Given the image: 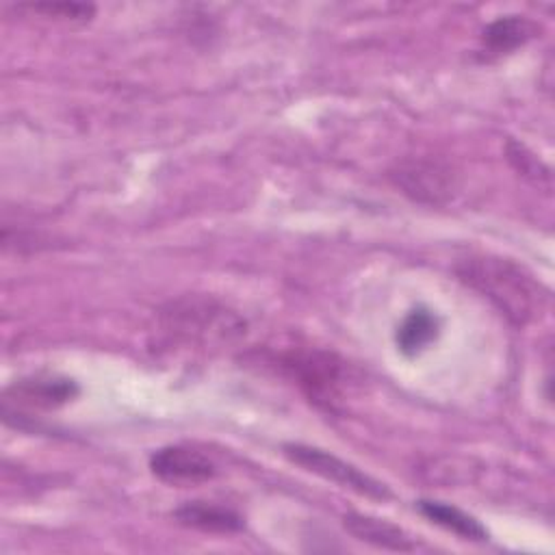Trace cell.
Instances as JSON below:
<instances>
[{
	"label": "cell",
	"instance_id": "13",
	"mask_svg": "<svg viewBox=\"0 0 555 555\" xmlns=\"http://www.w3.org/2000/svg\"><path fill=\"white\" fill-rule=\"evenodd\" d=\"M505 154H507V160L512 163V167L522 178H527L538 189H551V169L529 147H525L518 141H507Z\"/></svg>",
	"mask_w": 555,
	"mask_h": 555
},
{
	"label": "cell",
	"instance_id": "5",
	"mask_svg": "<svg viewBox=\"0 0 555 555\" xmlns=\"http://www.w3.org/2000/svg\"><path fill=\"white\" fill-rule=\"evenodd\" d=\"M390 176L405 195L423 204H444L457 189L451 165L425 156L401 160Z\"/></svg>",
	"mask_w": 555,
	"mask_h": 555
},
{
	"label": "cell",
	"instance_id": "1",
	"mask_svg": "<svg viewBox=\"0 0 555 555\" xmlns=\"http://www.w3.org/2000/svg\"><path fill=\"white\" fill-rule=\"evenodd\" d=\"M457 278L483 295L514 325L525 327L540 319L548 291L518 262L501 256H468L455 267Z\"/></svg>",
	"mask_w": 555,
	"mask_h": 555
},
{
	"label": "cell",
	"instance_id": "14",
	"mask_svg": "<svg viewBox=\"0 0 555 555\" xmlns=\"http://www.w3.org/2000/svg\"><path fill=\"white\" fill-rule=\"evenodd\" d=\"M26 9L61 22H87L95 13V7L87 2H39V4H28Z\"/></svg>",
	"mask_w": 555,
	"mask_h": 555
},
{
	"label": "cell",
	"instance_id": "2",
	"mask_svg": "<svg viewBox=\"0 0 555 555\" xmlns=\"http://www.w3.org/2000/svg\"><path fill=\"white\" fill-rule=\"evenodd\" d=\"M163 325L167 332L191 343H228L245 332L243 321L234 312L204 299H184L173 304L171 310L163 314Z\"/></svg>",
	"mask_w": 555,
	"mask_h": 555
},
{
	"label": "cell",
	"instance_id": "7",
	"mask_svg": "<svg viewBox=\"0 0 555 555\" xmlns=\"http://www.w3.org/2000/svg\"><path fill=\"white\" fill-rule=\"evenodd\" d=\"M76 395L78 386L74 379L61 375H37L9 386L4 390V403H15V410H54L72 401Z\"/></svg>",
	"mask_w": 555,
	"mask_h": 555
},
{
	"label": "cell",
	"instance_id": "6",
	"mask_svg": "<svg viewBox=\"0 0 555 555\" xmlns=\"http://www.w3.org/2000/svg\"><path fill=\"white\" fill-rule=\"evenodd\" d=\"M150 470L169 486H197L217 475L215 462L186 444H169L152 453Z\"/></svg>",
	"mask_w": 555,
	"mask_h": 555
},
{
	"label": "cell",
	"instance_id": "12",
	"mask_svg": "<svg viewBox=\"0 0 555 555\" xmlns=\"http://www.w3.org/2000/svg\"><path fill=\"white\" fill-rule=\"evenodd\" d=\"M540 33V26L525 15H505L483 30V43L494 52H512Z\"/></svg>",
	"mask_w": 555,
	"mask_h": 555
},
{
	"label": "cell",
	"instance_id": "4",
	"mask_svg": "<svg viewBox=\"0 0 555 555\" xmlns=\"http://www.w3.org/2000/svg\"><path fill=\"white\" fill-rule=\"evenodd\" d=\"M282 451L293 464L301 466L304 470L319 475L327 481H334L336 486L347 488L360 496H369V499H377V501H386L392 496V492L386 483L362 473L358 466L336 457L334 453H327V451L310 447V444H299V442L284 444Z\"/></svg>",
	"mask_w": 555,
	"mask_h": 555
},
{
	"label": "cell",
	"instance_id": "3",
	"mask_svg": "<svg viewBox=\"0 0 555 555\" xmlns=\"http://www.w3.org/2000/svg\"><path fill=\"white\" fill-rule=\"evenodd\" d=\"M280 362L314 403L334 410L345 390V379L349 377L338 356L321 349L288 351Z\"/></svg>",
	"mask_w": 555,
	"mask_h": 555
},
{
	"label": "cell",
	"instance_id": "8",
	"mask_svg": "<svg viewBox=\"0 0 555 555\" xmlns=\"http://www.w3.org/2000/svg\"><path fill=\"white\" fill-rule=\"evenodd\" d=\"M343 525L356 540L373 544L377 548H386V551H414L416 548L414 540L401 527L392 525L386 518L349 512L343 516Z\"/></svg>",
	"mask_w": 555,
	"mask_h": 555
},
{
	"label": "cell",
	"instance_id": "11",
	"mask_svg": "<svg viewBox=\"0 0 555 555\" xmlns=\"http://www.w3.org/2000/svg\"><path fill=\"white\" fill-rule=\"evenodd\" d=\"M438 330V317L427 308H416L397 327V347L403 356L414 358L436 340Z\"/></svg>",
	"mask_w": 555,
	"mask_h": 555
},
{
	"label": "cell",
	"instance_id": "9",
	"mask_svg": "<svg viewBox=\"0 0 555 555\" xmlns=\"http://www.w3.org/2000/svg\"><path fill=\"white\" fill-rule=\"evenodd\" d=\"M173 518L184 527L206 533H234L245 527V520L238 512L206 501H189L180 505L173 512Z\"/></svg>",
	"mask_w": 555,
	"mask_h": 555
},
{
	"label": "cell",
	"instance_id": "10",
	"mask_svg": "<svg viewBox=\"0 0 555 555\" xmlns=\"http://www.w3.org/2000/svg\"><path fill=\"white\" fill-rule=\"evenodd\" d=\"M418 512L431 520L434 525L460 535L462 540H470V542H483L488 540V531L486 527L470 514H466L464 509L442 503V501H431V499H423L418 501Z\"/></svg>",
	"mask_w": 555,
	"mask_h": 555
}]
</instances>
